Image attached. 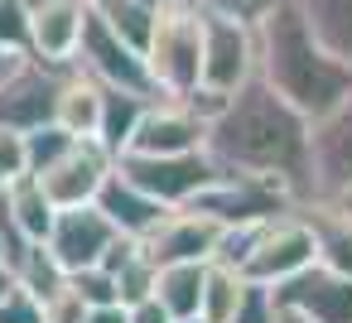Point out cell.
Wrapping results in <instances>:
<instances>
[{"instance_id": "obj_1", "label": "cell", "mask_w": 352, "mask_h": 323, "mask_svg": "<svg viewBox=\"0 0 352 323\" xmlns=\"http://www.w3.org/2000/svg\"><path fill=\"white\" fill-rule=\"evenodd\" d=\"M203 150L227 174H265L280 179L299 203L314 198L309 179V121L261 78L241 82L203 131Z\"/></svg>"}, {"instance_id": "obj_2", "label": "cell", "mask_w": 352, "mask_h": 323, "mask_svg": "<svg viewBox=\"0 0 352 323\" xmlns=\"http://www.w3.org/2000/svg\"><path fill=\"white\" fill-rule=\"evenodd\" d=\"M256 78L275 87L304 121H318L352 92V68L309 34L289 0H275L270 15L256 25Z\"/></svg>"}, {"instance_id": "obj_3", "label": "cell", "mask_w": 352, "mask_h": 323, "mask_svg": "<svg viewBox=\"0 0 352 323\" xmlns=\"http://www.w3.org/2000/svg\"><path fill=\"white\" fill-rule=\"evenodd\" d=\"M145 68L160 97H188L198 87V68H203V15L188 0H164L150 44H145Z\"/></svg>"}, {"instance_id": "obj_4", "label": "cell", "mask_w": 352, "mask_h": 323, "mask_svg": "<svg viewBox=\"0 0 352 323\" xmlns=\"http://www.w3.org/2000/svg\"><path fill=\"white\" fill-rule=\"evenodd\" d=\"M203 217H212L217 227H256V222H270L280 212H294L299 198L280 183V179H265V174H217L193 203H184Z\"/></svg>"}, {"instance_id": "obj_5", "label": "cell", "mask_w": 352, "mask_h": 323, "mask_svg": "<svg viewBox=\"0 0 352 323\" xmlns=\"http://www.w3.org/2000/svg\"><path fill=\"white\" fill-rule=\"evenodd\" d=\"M116 174H126L140 193H150L164 208H184L222 169L212 164L208 150H188V155H135V150H121L116 155Z\"/></svg>"}, {"instance_id": "obj_6", "label": "cell", "mask_w": 352, "mask_h": 323, "mask_svg": "<svg viewBox=\"0 0 352 323\" xmlns=\"http://www.w3.org/2000/svg\"><path fill=\"white\" fill-rule=\"evenodd\" d=\"M73 68H82L92 82L102 87H126V92H145V97H160L155 82H150V68H145V54L135 44H126L102 15H92L87 5V25H82V39H78V54H73Z\"/></svg>"}, {"instance_id": "obj_7", "label": "cell", "mask_w": 352, "mask_h": 323, "mask_svg": "<svg viewBox=\"0 0 352 323\" xmlns=\"http://www.w3.org/2000/svg\"><path fill=\"white\" fill-rule=\"evenodd\" d=\"M251 78H256V30L236 25V20L203 15V68H198V87L193 92L232 97Z\"/></svg>"}, {"instance_id": "obj_8", "label": "cell", "mask_w": 352, "mask_h": 323, "mask_svg": "<svg viewBox=\"0 0 352 323\" xmlns=\"http://www.w3.org/2000/svg\"><path fill=\"white\" fill-rule=\"evenodd\" d=\"M68 68L39 63L30 54L10 58L0 68V126L10 131H34L44 121H54V102H58V82Z\"/></svg>"}, {"instance_id": "obj_9", "label": "cell", "mask_w": 352, "mask_h": 323, "mask_svg": "<svg viewBox=\"0 0 352 323\" xmlns=\"http://www.w3.org/2000/svg\"><path fill=\"white\" fill-rule=\"evenodd\" d=\"M309 179L314 198H338L342 188H352V92L333 111L309 121Z\"/></svg>"}, {"instance_id": "obj_10", "label": "cell", "mask_w": 352, "mask_h": 323, "mask_svg": "<svg viewBox=\"0 0 352 323\" xmlns=\"http://www.w3.org/2000/svg\"><path fill=\"white\" fill-rule=\"evenodd\" d=\"M111 164H116V155H111L102 140L78 135V140H73L44 174H34V179H39V188L49 193L54 208H78V203H92V198H97V188H102L107 174H111Z\"/></svg>"}, {"instance_id": "obj_11", "label": "cell", "mask_w": 352, "mask_h": 323, "mask_svg": "<svg viewBox=\"0 0 352 323\" xmlns=\"http://www.w3.org/2000/svg\"><path fill=\"white\" fill-rule=\"evenodd\" d=\"M116 241V227L102 217L97 203H78V208H54V222L44 232V246L49 256L68 270H82V265H97L107 256V246Z\"/></svg>"}, {"instance_id": "obj_12", "label": "cell", "mask_w": 352, "mask_h": 323, "mask_svg": "<svg viewBox=\"0 0 352 323\" xmlns=\"http://www.w3.org/2000/svg\"><path fill=\"white\" fill-rule=\"evenodd\" d=\"M275 289V304L309 318V323H352V280L347 275H333L323 265H304L299 275L270 285Z\"/></svg>"}, {"instance_id": "obj_13", "label": "cell", "mask_w": 352, "mask_h": 323, "mask_svg": "<svg viewBox=\"0 0 352 323\" xmlns=\"http://www.w3.org/2000/svg\"><path fill=\"white\" fill-rule=\"evenodd\" d=\"M203 131H208V121L188 102L150 97V107H145L126 150H135V155H188V150H203Z\"/></svg>"}, {"instance_id": "obj_14", "label": "cell", "mask_w": 352, "mask_h": 323, "mask_svg": "<svg viewBox=\"0 0 352 323\" xmlns=\"http://www.w3.org/2000/svg\"><path fill=\"white\" fill-rule=\"evenodd\" d=\"M217 236H222V227H217L212 217H203V212H193V208H169V212L140 236V246H145V256H150L155 265H169V260H212Z\"/></svg>"}, {"instance_id": "obj_15", "label": "cell", "mask_w": 352, "mask_h": 323, "mask_svg": "<svg viewBox=\"0 0 352 323\" xmlns=\"http://www.w3.org/2000/svg\"><path fill=\"white\" fill-rule=\"evenodd\" d=\"M87 25V0H39L30 5V58L54 63V68H73L78 39Z\"/></svg>"}, {"instance_id": "obj_16", "label": "cell", "mask_w": 352, "mask_h": 323, "mask_svg": "<svg viewBox=\"0 0 352 323\" xmlns=\"http://www.w3.org/2000/svg\"><path fill=\"white\" fill-rule=\"evenodd\" d=\"M299 217L309 222V236H314V265L352 280V217L333 198L299 203Z\"/></svg>"}, {"instance_id": "obj_17", "label": "cell", "mask_w": 352, "mask_h": 323, "mask_svg": "<svg viewBox=\"0 0 352 323\" xmlns=\"http://www.w3.org/2000/svg\"><path fill=\"white\" fill-rule=\"evenodd\" d=\"M92 203L102 208V217H107L121 236H135V241H140V236H145L164 212H169L164 203H155L150 193H140L126 174H116V164H111V174H107V183L97 188V198H92Z\"/></svg>"}, {"instance_id": "obj_18", "label": "cell", "mask_w": 352, "mask_h": 323, "mask_svg": "<svg viewBox=\"0 0 352 323\" xmlns=\"http://www.w3.org/2000/svg\"><path fill=\"white\" fill-rule=\"evenodd\" d=\"M0 217H6L20 236L44 241V232H49V222H54V203H49V193L39 188L34 174H15L6 188H0Z\"/></svg>"}, {"instance_id": "obj_19", "label": "cell", "mask_w": 352, "mask_h": 323, "mask_svg": "<svg viewBox=\"0 0 352 323\" xmlns=\"http://www.w3.org/2000/svg\"><path fill=\"white\" fill-rule=\"evenodd\" d=\"M203 275H208V260H169V265H155V299L164 304L169 318H193L203 309Z\"/></svg>"}, {"instance_id": "obj_20", "label": "cell", "mask_w": 352, "mask_h": 323, "mask_svg": "<svg viewBox=\"0 0 352 323\" xmlns=\"http://www.w3.org/2000/svg\"><path fill=\"white\" fill-rule=\"evenodd\" d=\"M289 5L304 15L309 34L352 68V0H289Z\"/></svg>"}, {"instance_id": "obj_21", "label": "cell", "mask_w": 352, "mask_h": 323, "mask_svg": "<svg viewBox=\"0 0 352 323\" xmlns=\"http://www.w3.org/2000/svg\"><path fill=\"white\" fill-rule=\"evenodd\" d=\"M97 87H102V82H97ZM145 107H150V97H145V92L102 87V107H97V135H92V140H102L111 155H121V150L131 145V135H135V126H140Z\"/></svg>"}, {"instance_id": "obj_22", "label": "cell", "mask_w": 352, "mask_h": 323, "mask_svg": "<svg viewBox=\"0 0 352 323\" xmlns=\"http://www.w3.org/2000/svg\"><path fill=\"white\" fill-rule=\"evenodd\" d=\"M97 107H102V87L82 68H68L63 82H58L54 126H63L68 135H97Z\"/></svg>"}, {"instance_id": "obj_23", "label": "cell", "mask_w": 352, "mask_h": 323, "mask_svg": "<svg viewBox=\"0 0 352 323\" xmlns=\"http://www.w3.org/2000/svg\"><path fill=\"white\" fill-rule=\"evenodd\" d=\"M92 5V15H102L126 44H135L140 54H145V44H150V30H155V15H160V5H150V0H87Z\"/></svg>"}, {"instance_id": "obj_24", "label": "cell", "mask_w": 352, "mask_h": 323, "mask_svg": "<svg viewBox=\"0 0 352 323\" xmlns=\"http://www.w3.org/2000/svg\"><path fill=\"white\" fill-rule=\"evenodd\" d=\"M236 294H241V275H236L232 265L208 260V275H203V309H198V318H208V323H227L232 309H236Z\"/></svg>"}, {"instance_id": "obj_25", "label": "cell", "mask_w": 352, "mask_h": 323, "mask_svg": "<svg viewBox=\"0 0 352 323\" xmlns=\"http://www.w3.org/2000/svg\"><path fill=\"white\" fill-rule=\"evenodd\" d=\"M78 135H68L63 126H54V121H44V126H34V131H25V174H44L68 145H73Z\"/></svg>"}, {"instance_id": "obj_26", "label": "cell", "mask_w": 352, "mask_h": 323, "mask_svg": "<svg viewBox=\"0 0 352 323\" xmlns=\"http://www.w3.org/2000/svg\"><path fill=\"white\" fill-rule=\"evenodd\" d=\"M275 313H280L275 289L261 280H241V294H236V309L227 323H275Z\"/></svg>"}, {"instance_id": "obj_27", "label": "cell", "mask_w": 352, "mask_h": 323, "mask_svg": "<svg viewBox=\"0 0 352 323\" xmlns=\"http://www.w3.org/2000/svg\"><path fill=\"white\" fill-rule=\"evenodd\" d=\"M68 285L82 294V304H87V309H97V304H121V299H116V280H111V270H107V265L68 270Z\"/></svg>"}, {"instance_id": "obj_28", "label": "cell", "mask_w": 352, "mask_h": 323, "mask_svg": "<svg viewBox=\"0 0 352 323\" xmlns=\"http://www.w3.org/2000/svg\"><path fill=\"white\" fill-rule=\"evenodd\" d=\"M193 10H203V15H217V20H236V25H261L265 15H270V5L275 0H188Z\"/></svg>"}, {"instance_id": "obj_29", "label": "cell", "mask_w": 352, "mask_h": 323, "mask_svg": "<svg viewBox=\"0 0 352 323\" xmlns=\"http://www.w3.org/2000/svg\"><path fill=\"white\" fill-rule=\"evenodd\" d=\"M0 49L6 54L30 49V5L25 0H0Z\"/></svg>"}, {"instance_id": "obj_30", "label": "cell", "mask_w": 352, "mask_h": 323, "mask_svg": "<svg viewBox=\"0 0 352 323\" xmlns=\"http://www.w3.org/2000/svg\"><path fill=\"white\" fill-rule=\"evenodd\" d=\"M39 309H44V323H82V313H87V304H82V294L68 285V275H63L58 289H49V294L39 299Z\"/></svg>"}, {"instance_id": "obj_31", "label": "cell", "mask_w": 352, "mask_h": 323, "mask_svg": "<svg viewBox=\"0 0 352 323\" xmlns=\"http://www.w3.org/2000/svg\"><path fill=\"white\" fill-rule=\"evenodd\" d=\"M0 323H44V309L25 285H10L6 299H0Z\"/></svg>"}, {"instance_id": "obj_32", "label": "cell", "mask_w": 352, "mask_h": 323, "mask_svg": "<svg viewBox=\"0 0 352 323\" xmlns=\"http://www.w3.org/2000/svg\"><path fill=\"white\" fill-rule=\"evenodd\" d=\"M15 174H25V131L0 126V183H10Z\"/></svg>"}, {"instance_id": "obj_33", "label": "cell", "mask_w": 352, "mask_h": 323, "mask_svg": "<svg viewBox=\"0 0 352 323\" xmlns=\"http://www.w3.org/2000/svg\"><path fill=\"white\" fill-rule=\"evenodd\" d=\"M126 323H174V318L164 313V304H160L155 294H145V299L126 304Z\"/></svg>"}, {"instance_id": "obj_34", "label": "cell", "mask_w": 352, "mask_h": 323, "mask_svg": "<svg viewBox=\"0 0 352 323\" xmlns=\"http://www.w3.org/2000/svg\"><path fill=\"white\" fill-rule=\"evenodd\" d=\"M82 323H126V304H97L82 313Z\"/></svg>"}, {"instance_id": "obj_35", "label": "cell", "mask_w": 352, "mask_h": 323, "mask_svg": "<svg viewBox=\"0 0 352 323\" xmlns=\"http://www.w3.org/2000/svg\"><path fill=\"white\" fill-rule=\"evenodd\" d=\"M10 285H15V275H10V265H6V260H0V299H6V289H10Z\"/></svg>"}, {"instance_id": "obj_36", "label": "cell", "mask_w": 352, "mask_h": 323, "mask_svg": "<svg viewBox=\"0 0 352 323\" xmlns=\"http://www.w3.org/2000/svg\"><path fill=\"white\" fill-rule=\"evenodd\" d=\"M333 203H338V208H342V212H347V217H352V188H342V193H338V198H333Z\"/></svg>"}, {"instance_id": "obj_37", "label": "cell", "mask_w": 352, "mask_h": 323, "mask_svg": "<svg viewBox=\"0 0 352 323\" xmlns=\"http://www.w3.org/2000/svg\"><path fill=\"white\" fill-rule=\"evenodd\" d=\"M275 323H309V318H299V313H289V309H280V313H275Z\"/></svg>"}, {"instance_id": "obj_38", "label": "cell", "mask_w": 352, "mask_h": 323, "mask_svg": "<svg viewBox=\"0 0 352 323\" xmlns=\"http://www.w3.org/2000/svg\"><path fill=\"white\" fill-rule=\"evenodd\" d=\"M10 58H20V54H6V49H0V68H6V63H10Z\"/></svg>"}, {"instance_id": "obj_39", "label": "cell", "mask_w": 352, "mask_h": 323, "mask_svg": "<svg viewBox=\"0 0 352 323\" xmlns=\"http://www.w3.org/2000/svg\"><path fill=\"white\" fill-rule=\"evenodd\" d=\"M174 323H208V318H198V313H193V318H174Z\"/></svg>"}, {"instance_id": "obj_40", "label": "cell", "mask_w": 352, "mask_h": 323, "mask_svg": "<svg viewBox=\"0 0 352 323\" xmlns=\"http://www.w3.org/2000/svg\"><path fill=\"white\" fill-rule=\"evenodd\" d=\"M25 5H39V0H25Z\"/></svg>"}, {"instance_id": "obj_41", "label": "cell", "mask_w": 352, "mask_h": 323, "mask_svg": "<svg viewBox=\"0 0 352 323\" xmlns=\"http://www.w3.org/2000/svg\"><path fill=\"white\" fill-rule=\"evenodd\" d=\"M150 5H160V0H150Z\"/></svg>"}, {"instance_id": "obj_42", "label": "cell", "mask_w": 352, "mask_h": 323, "mask_svg": "<svg viewBox=\"0 0 352 323\" xmlns=\"http://www.w3.org/2000/svg\"><path fill=\"white\" fill-rule=\"evenodd\" d=\"M0 188H6V183H0Z\"/></svg>"}, {"instance_id": "obj_43", "label": "cell", "mask_w": 352, "mask_h": 323, "mask_svg": "<svg viewBox=\"0 0 352 323\" xmlns=\"http://www.w3.org/2000/svg\"><path fill=\"white\" fill-rule=\"evenodd\" d=\"M0 251H6V246H0Z\"/></svg>"}]
</instances>
